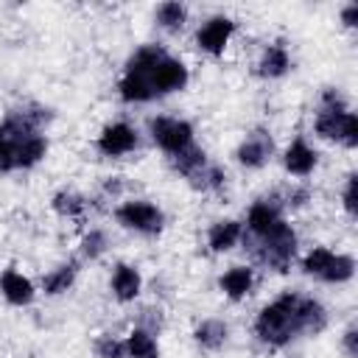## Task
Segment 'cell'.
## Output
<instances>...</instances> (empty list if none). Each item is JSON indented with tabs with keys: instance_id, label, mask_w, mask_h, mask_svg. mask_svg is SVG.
Here are the masks:
<instances>
[{
	"instance_id": "cell-1",
	"label": "cell",
	"mask_w": 358,
	"mask_h": 358,
	"mask_svg": "<svg viewBox=\"0 0 358 358\" xmlns=\"http://www.w3.org/2000/svg\"><path fill=\"white\" fill-rule=\"evenodd\" d=\"M296 305H299V294H282L274 302H268L257 319H255V333L260 341L271 344V347H282L288 344L294 336H299V322H296Z\"/></svg>"
},
{
	"instance_id": "cell-2",
	"label": "cell",
	"mask_w": 358,
	"mask_h": 358,
	"mask_svg": "<svg viewBox=\"0 0 358 358\" xmlns=\"http://www.w3.org/2000/svg\"><path fill=\"white\" fill-rule=\"evenodd\" d=\"M162 56H165L162 48L145 45V48H140V50L129 59V64H126V70H123V78H120V84H117L123 101H129V103H145V101L154 98L151 78H154V67H157V62H159Z\"/></svg>"
},
{
	"instance_id": "cell-3",
	"label": "cell",
	"mask_w": 358,
	"mask_h": 358,
	"mask_svg": "<svg viewBox=\"0 0 358 358\" xmlns=\"http://www.w3.org/2000/svg\"><path fill=\"white\" fill-rule=\"evenodd\" d=\"M316 134L324 140H336L347 148L358 145V120L333 90L324 92V106L316 115Z\"/></svg>"
},
{
	"instance_id": "cell-4",
	"label": "cell",
	"mask_w": 358,
	"mask_h": 358,
	"mask_svg": "<svg viewBox=\"0 0 358 358\" xmlns=\"http://www.w3.org/2000/svg\"><path fill=\"white\" fill-rule=\"evenodd\" d=\"M302 268H305V274L319 277L324 282H344L355 274V260L350 255H336L324 246H316L305 255Z\"/></svg>"
},
{
	"instance_id": "cell-5",
	"label": "cell",
	"mask_w": 358,
	"mask_h": 358,
	"mask_svg": "<svg viewBox=\"0 0 358 358\" xmlns=\"http://www.w3.org/2000/svg\"><path fill=\"white\" fill-rule=\"evenodd\" d=\"M294 252H296V232L285 221L274 227L268 235L257 238V257L274 271H285Z\"/></svg>"
},
{
	"instance_id": "cell-6",
	"label": "cell",
	"mask_w": 358,
	"mask_h": 358,
	"mask_svg": "<svg viewBox=\"0 0 358 358\" xmlns=\"http://www.w3.org/2000/svg\"><path fill=\"white\" fill-rule=\"evenodd\" d=\"M115 218L126 227V229H134V232H143V235H157L165 224V215L157 204L151 201H143V199H134V201H123L117 210H115Z\"/></svg>"
},
{
	"instance_id": "cell-7",
	"label": "cell",
	"mask_w": 358,
	"mask_h": 358,
	"mask_svg": "<svg viewBox=\"0 0 358 358\" xmlns=\"http://www.w3.org/2000/svg\"><path fill=\"white\" fill-rule=\"evenodd\" d=\"M148 129H151L154 143L162 151H168L171 157L182 154V151H187L193 145V126L187 120H179V117H154L148 123Z\"/></svg>"
},
{
	"instance_id": "cell-8",
	"label": "cell",
	"mask_w": 358,
	"mask_h": 358,
	"mask_svg": "<svg viewBox=\"0 0 358 358\" xmlns=\"http://www.w3.org/2000/svg\"><path fill=\"white\" fill-rule=\"evenodd\" d=\"M232 34H235V22L229 20V17H210L199 31H196V45H199V50H204V53H210V56H221L224 53V48L229 45V39H232Z\"/></svg>"
},
{
	"instance_id": "cell-9",
	"label": "cell",
	"mask_w": 358,
	"mask_h": 358,
	"mask_svg": "<svg viewBox=\"0 0 358 358\" xmlns=\"http://www.w3.org/2000/svg\"><path fill=\"white\" fill-rule=\"evenodd\" d=\"M187 67L185 62L173 59V56H162L154 67V78H151V90H154V98L159 95H168V92H179L185 84H187Z\"/></svg>"
},
{
	"instance_id": "cell-10",
	"label": "cell",
	"mask_w": 358,
	"mask_h": 358,
	"mask_svg": "<svg viewBox=\"0 0 358 358\" xmlns=\"http://www.w3.org/2000/svg\"><path fill=\"white\" fill-rule=\"evenodd\" d=\"M134 148H137V131L123 120L103 126V131L98 134V151L106 157H123Z\"/></svg>"
},
{
	"instance_id": "cell-11",
	"label": "cell",
	"mask_w": 358,
	"mask_h": 358,
	"mask_svg": "<svg viewBox=\"0 0 358 358\" xmlns=\"http://www.w3.org/2000/svg\"><path fill=\"white\" fill-rule=\"evenodd\" d=\"M282 224V213H280V204L277 199H260L249 207V215H246V227L255 238H263L268 235L274 227Z\"/></svg>"
},
{
	"instance_id": "cell-12",
	"label": "cell",
	"mask_w": 358,
	"mask_h": 358,
	"mask_svg": "<svg viewBox=\"0 0 358 358\" xmlns=\"http://www.w3.org/2000/svg\"><path fill=\"white\" fill-rule=\"evenodd\" d=\"M271 148H274L271 137H268L266 131H255V134H249V137L238 145V154H235V157H238V162H241L243 168H260V165L268 162Z\"/></svg>"
},
{
	"instance_id": "cell-13",
	"label": "cell",
	"mask_w": 358,
	"mask_h": 358,
	"mask_svg": "<svg viewBox=\"0 0 358 358\" xmlns=\"http://www.w3.org/2000/svg\"><path fill=\"white\" fill-rule=\"evenodd\" d=\"M0 294L11 305H28L34 299V282L25 274H20L17 268H6L0 274Z\"/></svg>"
},
{
	"instance_id": "cell-14",
	"label": "cell",
	"mask_w": 358,
	"mask_h": 358,
	"mask_svg": "<svg viewBox=\"0 0 358 358\" xmlns=\"http://www.w3.org/2000/svg\"><path fill=\"white\" fill-rule=\"evenodd\" d=\"M282 165H285V171L294 173V176H308V173L316 168V151H313L302 137H296V140L285 148Z\"/></svg>"
},
{
	"instance_id": "cell-15",
	"label": "cell",
	"mask_w": 358,
	"mask_h": 358,
	"mask_svg": "<svg viewBox=\"0 0 358 358\" xmlns=\"http://www.w3.org/2000/svg\"><path fill=\"white\" fill-rule=\"evenodd\" d=\"M140 288H143L140 271L134 266H129V263H117L115 271H112V294L120 302H131V299H137Z\"/></svg>"
},
{
	"instance_id": "cell-16",
	"label": "cell",
	"mask_w": 358,
	"mask_h": 358,
	"mask_svg": "<svg viewBox=\"0 0 358 358\" xmlns=\"http://www.w3.org/2000/svg\"><path fill=\"white\" fill-rule=\"evenodd\" d=\"M218 285L229 299H243L255 285V271L249 266H232L229 271L221 274Z\"/></svg>"
},
{
	"instance_id": "cell-17",
	"label": "cell",
	"mask_w": 358,
	"mask_h": 358,
	"mask_svg": "<svg viewBox=\"0 0 358 358\" xmlns=\"http://www.w3.org/2000/svg\"><path fill=\"white\" fill-rule=\"evenodd\" d=\"M288 70H291V56H288L285 45H280V42L268 45V48L263 50V56H260L257 73H260L263 78H280V76H285Z\"/></svg>"
},
{
	"instance_id": "cell-18",
	"label": "cell",
	"mask_w": 358,
	"mask_h": 358,
	"mask_svg": "<svg viewBox=\"0 0 358 358\" xmlns=\"http://www.w3.org/2000/svg\"><path fill=\"white\" fill-rule=\"evenodd\" d=\"M241 235H243L241 221L227 218V221H215V224L210 227V232H207V243H210L213 252H229V249L241 241Z\"/></svg>"
},
{
	"instance_id": "cell-19",
	"label": "cell",
	"mask_w": 358,
	"mask_h": 358,
	"mask_svg": "<svg viewBox=\"0 0 358 358\" xmlns=\"http://www.w3.org/2000/svg\"><path fill=\"white\" fill-rule=\"evenodd\" d=\"M123 344H126V358H159V347H157V338L151 336V330L134 327Z\"/></svg>"
},
{
	"instance_id": "cell-20",
	"label": "cell",
	"mask_w": 358,
	"mask_h": 358,
	"mask_svg": "<svg viewBox=\"0 0 358 358\" xmlns=\"http://www.w3.org/2000/svg\"><path fill=\"white\" fill-rule=\"evenodd\" d=\"M76 263H64V266H59V268H53L45 280H42V288H45V294H50V296H56V294H64L70 285H73V280H76Z\"/></svg>"
},
{
	"instance_id": "cell-21",
	"label": "cell",
	"mask_w": 358,
	"mask_h": 358,
	"mask_svg": "<svg viewBox=\"0 0 358 358\" xmlns=\"http://www.w3.org/2000/svg\"><path fill=\"white\" fill-rule=\"evenodd\" d=\"M196 341L204 347V350H218L224 341H227V324L218 322V319H207L196 327Z\"/></svg>"
},
{
	"instance_id": "cell-22",
	"label": "cell",
	"mask_w": 358,
	"mask_h": 358,
	"mask_svg": "<svg viewBox=\"0 0 358 358\" xmlns=\"http://www.w3.org/2000/svg\"><path fill=\"white\" fill-rule=\"evenodd\" d=\"M207 165V154L201 151V148H196V145H190L187 151H182V154H176L173 157V168L182 173V176H193V173H199L201 168Z\"/></svg>"
},
{
	"instance_id": "cell-23",
	"label": "cell",
	"mask_w": 358,
	"mask_h": 358,
	"mask_svg": "<svg viewBox=\"0 0 358 358\" xmlns=\"http://www.w3.org/2000/svg\"><path fill=\"white\" fill-rule=\"evenodd\" d=\"M187 20V8L182 3H162L157 8V22L165 28V31H179Z\"/></svg>"
},
{
	"instance_id": "cell-24",
	"label": "cell",
	"mask_w": 358,
	"mask_h": 358,
	"mask_svg": "<svg viewBox=\"0 0 358 358\" xmlns=\"http://www.w3.org/2000/svg\"><path fill=\"white\" fill-rule=\"evenodd\" d=\"M190 179H193V185L201 187V190H218V187L224 185V171L207 162V165H204L199 173H193Z\"/></svg>"
},
{
	"instance_id": "cell-25",
	"label": "cell",
	"mask_w": 358,
	"mask_h": 358,
	"mask_svg": "<svg viewBox=\"0 0 358 358\" xmlns=\"http://www.w3.org/2000/svg\"><path fill=\"white\" fill-rule=\"evenodd\" d=\"M53 210H56L59 215H70V218H76V215L84 210V201H81V196H76V193H56V199H53Z\"/></svg>"
},
{
	"instance_id": "cell-26",
	"label": "cell",
	"mask_w": 358,
	"mask_h": 358,
	"mask_svg": "<svg viewBox=\"0 0 358 358\" xmlns=\"http://www.w3.org/2000/svg\"><path fill=\"white\" fill-rule=\"evenodd\" d=\"M95 352H98L101 358H126V344L106 333V336H101V338H98Z\"/></svg>"
},
{
	"instance_id": "cell-27",
	"label": "cell",
	"mask_w": 358,
	"mask_h": 358,
	"mask_svg": "<svg viewBox=\"0 0 358 358\" xmlns=\"http://www.w3.org/2000/svg\"><path fill=\"white\" fill-rule=\"evenodd\" d=\"M103 246H106V238H103V232L101 229H92L90 235H84V241H81V252H84V257H98L101 252H103Z\"/></svg>"
},
{
	"instance_id": "cell-28",
	"label": "cell",
	"mask_w": 358,
	"mask_h": 358,
	"mask_svg": "<svg viewBox=\"0 0 358 358\" xmlns=\"http://www.w3.org/2000/svg\"><path fill=\"white\" fill-rule=\"evenodd\" d=\"M344 207L350 215H355V176H350L344 185Z\"/></svg>"
},
{
	"instance_id": "cell-29",
	"label": "cell",
	"mask_w": 358,
	"mask_h": 358,
	"mask_svg": "<svg viewBox=\"0 0 358 358\" xmlns=\"http://www.w3.org/2000/svg\"><path fill=\"white\" fill-rule=\"evenodd\" d=\"M0 171H11V148L0 131Z\"/></svg>"
},
{
	"instance_id": "cell-30",
	"label": "cell",
	"mask_w": 358,
	"mask_h": 358,
	"mask_svg": "<svg viewBox=\"0 0 358 358\" xmlns=\"http://www.w3.org/2000/svg\"><path fill=\"white\" fill-rule=\"evenodd\" d=\"M341 20H344V25H350V28H352V25L358 22V3H350V6L341 11Z\"/></svg>"
},
{
	"instance_id": "cell-31",
	"label": "cell",
	"mask_w": 358,
	"mask_h": 358,
	"mask_svg": "<svg viewBox=\"0 0 358 358\" xmlns=\"http://www.w3.org/2000/svg\"><path fill=\"white\" fill-rule=\"evenodd\" d=\"M355 338H358V336H355V327H350V330L344 333V347H347V355H350V358H355V355H358Z\"/></svg>"
}]
</instances>
